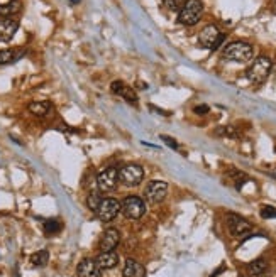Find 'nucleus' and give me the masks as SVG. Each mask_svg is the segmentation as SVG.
<instances>
[{"instance_id":"24","label":"nucleus","mask_w":276,"mask_h":277,"mask_svg":"<svg viewBox=\"0 0 276 277\" xmlns=\"http://www.w3.org/2000/svg\"><path fill=\"white\" fill-rule=\"evenodd\" d=\"M100 201H102V196L98 195V193H95V191H92L90 195H88V198H87V204H88V208H90L92 212H95V210L98 208Z\"/></svg>"},{"instance_id":"9","label":"nucleus","mask_w":276,"mask_h":277,"mask_svg":"<svg viewBox=\"0 0 276 277\" xmlns=\"http://www.w3.org/2000/svg\"><path fill=\"white\" fill-rule=\"evenodd\" d=\"M168 195V184L164 181H151L147 182L144 196L147 199V203L151 204H158L161 203Z\"/></svg>"},{"instance_id":"6","label":"nucleus","mask_w":276,"mask_h":277,"mask_svg":"<svg viewBox=\"0 0 276 277\" xmlns=\"http://www.w3.org/2000/svg\"><path fill=\"white\" fill-rule=\"evenodd\" d=\"M120 204H122L120 212L129 220H139L144 217L146 213V203L144 199H141L139 196H128Z\"/></svg>"},{"instance_id":"7","label":"nucleus","mask_w":276,"mask_h":277,"mask_svg":"<svg viewBox=\"0 0 276 277\" xmlns=\"http://www.w3.org/2000/svg\"><path fill=\"white\" fill-rule=\"evenodd\" d=\"M120 210H122V204L115 198H102V201L95 210V213L102 221H112L114 218H117Z\"/></svg>"},{"instance_id":"4","label":"nucleus","mask_w":276,"mask_h":277,"mask_svg":"<svg viewBox=\"0 0 276 277\" xmlns=\"http://www.w3.org/2000/svg\"><path fill=\"white\" fill-rule=\"evenodd\" d=\"M224 39H225V36L220 32L219 27L214 24L205 26L200 31V34H198V42H200V46L205 49H217L220 44L224 42Z\"/></svg>"},{"instance_id":"18","label":"nucleus","mask_w":276,"mask_h":277,"mask_svg":"<svg viewBox=\"0 0 276 277\" xmlns=\"http://www.w3.org/2000/svg\"><path fill=\"white\" fill-rule=\"evenodd\" d=\"M27 108H29V112L32 115H36V117H46V115L51 112L53 105L49 102H32V103H29Z\"/></svg>"},{"instance_id":"14","label":"nucleus","mask_w":276,"mask_h":277,"mask_svg":"<svg viewBox=\"0 0 276 277\" xmlns=\"http://www.w3.org/2000/svg\"><path fill=\"white\" fill-rule=\"evenodd\" d=\"M76 275L78 277H100V269L95 260L83 259L76 267Z\"/></svg>"},{"instance_id":"15","label":"nucleus","mask_w":276,"mask_h":277,"mask_svg":"<svg viewBox=\"0 0 276 277\" xmlns=\"http://www.w3.org/2000/svg\"><path fill=\"white\" fill-rule=\"evenodd\" d=\"M95 262H97L98 269H100V270L114 269L115 265L119 264V253H115V250H112V252H102L100 256L95 259Z\"/></svg>"},{"instance_id":"22","label":"nucleus","mask_w":276,"mask_h":277,"mask_svg":"<svg viewBox=\"0 0 276 277\" xmlns=\"http://www.w3.org/2000/svg\"><path fill=\"white\" fill-rule=\"evenodd\" d=\"M59 230H61V223L58 220H48L44 223V234L46 235H56Z\"/></svg>"},{"instance_id":"26","label":"nucleus","mask_w":276,"mask_h":277,"mask_svg":"<svg viewBox=\"0 0 276 277\" xmlns=\"http://www.w3.org/2000/svg\"><path fill=\"white\" fill-rule=\"evenodd\" d=\"M161 138H163V142L166 144V146H169L171 149H178V142H176L173 137H168V135H161Z\"/></svg>"},{"instance_id":"17","label":"nucleus","mask_w":276,"mask_h":277,"mask_svg":"<svg viewBox=\"0 0 276 277\" xmlns=\"http://www.w3.org/2000/svg\"><path fill=\"white\" fill-rule=\"evenodd\" d=\"M24 56L22 49H0V64H10Z\"/></svg>"},{"instance_id":"16","label":"nucleus","mask_w":276,"mask_h":277,"mask_svg":"<svg viewBox=\"0 0 276 277\" xmlns=\"http://www.w3.org/2000/svg\"><path fill=\"white\" fill-rule=\"evenodd\" d=\"M124 277H144L146 269L141 262H137L134 259H128L124 265Z\"/></svg>"},{"instance_id":"3","label":"nucleus","mask_w":276,"mask_h":277,"mask_svg":"<svg viewBox=\"0 0 276 277\" xmlns=\"http://www.w3.org/2000/svg\"><path fill=\"white\" fill-rule=\"evenodd\" d=\"M202 14H203V4L200 0H185V4L180 9L178 22L183 26H195L202 19Z\"/></svg>"},{"instance_id":"5","label":"nucleus","mask_w":276,"mask_h":277,"mask_svg":"<svg viewBox=\"0 0 276 277\" xmlns=\"http://www.w3.org/2000/svg\"><path fill=\"white\" fill-rule=\"evenodd\" d=\"M144 179V169L139 164H125L119 169V181L125 186H139Z\"/></svg>"},{"instance_id":"20","label":"nucleus","mask_w":276,"mask_h":277,"mask_svg":"<svg viewBox=\"0 0 276 277\" xmlns=\"http://www.w3.org/2000/svg\"><path fill=\"white\" fill-rule=\"evenodd\" d=\"M19 10H20L19 0H10L7 4H0V15H2V17H10V15L17 14Z\"/></svg>"},{"instance_id":"11","label":"nucleus","mask_w":276,"mask_h":277,"mask_svg":"<svg viewBox=\"0 0 276 277\" xmlns=\"http://www.w3.org/2000/svg\"><path fill=\"white\" fill-rule=\"evenodd\" d=\"M227 226H229V232L232 237H242V235L249 234V232L252 230V225L249 223V221L237 217V215H229Z\"/></svg>"},{"instance_id":"21","label":"nucleus","mask_w":276,"mask_h":277,"mask_svg":"<svg viewBox=\"0 0 276 277\" xmlns=\"http://www.w3.org/2000/svg\"><path fill=\"white\" fill-rule=\"evenodd\" d=\"M29 260H31V264L34 265V267H44V265L48 264V260H49V253H48V250H39V252L32 253Z\"/></svg>"},{"instance_id":"1","label":"nucleus","mask_w":276,"mask_h":277,"mask_svg":"<svg viewBox=\"0 0 276 277\" xmlns=\"http://www.w3.org/2000/svg\"><path fill=\"white\" fill-rule=\"evenodd\" d=\"M222 56L227 61H232V63H247L254 56V49H252L251 44L242 42V41H236L230 42L225 46Z\"/></svg>"},{"instance_id":"27","label":"nucleus","mask_w":276,"mask_h":277,"mask_svg":"<svg viewBox=\"0 0 276 277\" xmlns=\"http://www.w3.org/2000/svg\"><path fill=\"white\" fill-rule=\"evenodd\" d=\"M193 112L197 115H205V113H208V107L207 105H198V107L193 108Z\"/></svg>"},{"instance_id":"13","label":"nucleus","mask_w":276,"mask_h":277,"mask_svg":"<svg viewBox=\"0 0 276 277\" xmlns=\"http://www.w3.org/2000/svg\"><path fill=\"white\" fill-rule=\"evenodd\" d=\"M120 242V232L117 228H109L103 232V237L100 240V250L102 252H112L117 248Z\"/></svg>"},{"instance_id":"28","label":"nucleus","mask_w":276,"mask_h":277,"mask_svg":"<svg viewBox=\"0 0 276 277\" xmlns=\"http://www.w3.org/2000/svg\"><path fill=\"white\" fill-rule=\"evenodd\" d=\"M164 4H166V7H168V9H171V10H176V9L180 7L176 0H164Z\"/></svg>"},{"instance_id":"29","label":"nucleus","mask_w":276,"mask_h":277,"mask_svg":"<svg viewBox=\"0 0 276 277\" xmlns=\"http://www.w3.org/2000/svg\"><path fill=\"white\" fill-rule=\"evenodd\" d=\"M176 2H181V0H176Z\"/></svg>"},{"instance_id":"19","label":"nucleus","mask_w":276,"mask_h":277,"mask_svg":"<svg viewBox=\"0 0 276 277\" xmlns=\"http://www.w3.org/2000/svg\"><path fill=\"white\" fill-rule=\"evenodd\" d=\"M266 269H268V262L264 259H256L247 265V272H249V275H252V277L263 275L266 272Z\"/></svg>"},{"instance_id":"10","label":"nucleus","mask_w":276,"mask_h":277,"mask_svg":"<svg viewBox=\"0 0 276 277\" xmlns=\"http://www.w3.org/2000/svg\"><path fill=\"white\" fill-rule=\"evenodd\" d=\"M110 90H112V93H115V95H119L120 98H124L128 103H132V105H137V102H139V98H137V93L132 86H129L128 83L124 81H112V85H110Z\"/></svg>"},{"instance_id":"12","label":"nucleus","mask_w":276,"mask_h":277,"mask_svg":"<svg viewBox=\"0 0 276 277\" xmlns=\"http://www.w3.org/2000/svg\"><path fill=\"white\" fill-rule=\"evenodd\" d=\"M19 29V22L12 17H2L0 19V41L9 42L15 36Z\"/></svg>"},{"instance_id":"25","label":"nucleus","mask_w":276,"mask_h":277,"mask_svg":"<svg viewBox=\"0 0 276 277\" xmlns=\"http://www.w3.org/2000/svg\"><path fill=\"white\" fill-rule=\"evenodd\" d=\"M261 217H263L264 220H271V218L276 217V210H274L273 206H263V210H261Z\"/></svg>"},{"instance_id":"23","label":"nucleus","mask_w":276,"mask_h":277,"mask_svg":"<svg viewBox=\"0 0 276 277\" xmlns=\"http://www.w3.org/2000/svg\"><path fill=\"white\" fill-rule=\"evenodd\" d=\"M215 134L220 135V137H227V138H237V130L234 129L232 125H224V127H220V129L215 130Z\"/></svg>"},{"instance_id":"8","label":"nucleus","mask_w":276,"mask_h":277,"mask_svg":"<svg viewBox=\"0 0 276 277\" xmlns=\"http://www.w3.org/2000/svg\"><path fill=\"white\" fill-rule=\"evenodd\" d=\"M117 182H119V171L114 166H109V168H105L97 176V186L103 193L114 191L117 188Z\"/></svg>"},{"instance_id":"2","label":"nucleus","mask_w":276,"mask_h":277,"mask_svg":"<svg viewBox=\"0 0 276 277\" xmlns=\"http://www.w3.org/2000/svg\"><path fill=\"white\" fill-rule=\"evenodd\" d=\"M271 59L266 58V56H259L252 61V64L249 66V70H247V80L251 83H254V85H261L268 80L269 73H271Z\"/></svg>"}]
</instances>
